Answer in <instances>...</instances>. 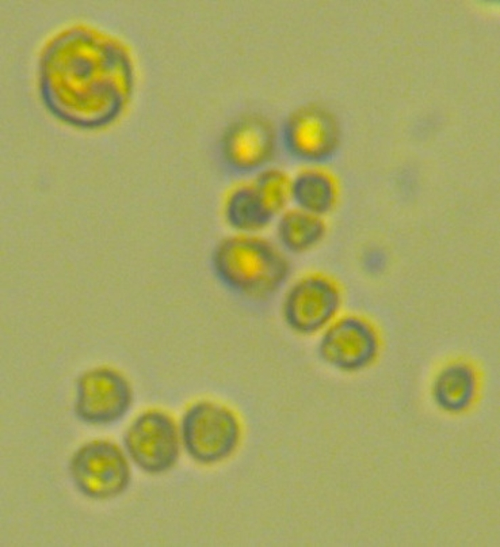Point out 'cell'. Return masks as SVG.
Wrapping results in <instances>:
<instances>
[{"label": "cell", "instance_id": "6da1fadb", "mask_svg": "<svg viewBox=\"0 0 500 547\" xmlns=\"http://www.w3.org/2000/svg\"><path fill=\"white\" fill-rule=\"evenodd\" d=\"M212 270L230 291L251 298L269 297L290 275L284 251L260 234L233 232L220 239L211 255Z\"/></svg>", "mask_w": 500, "mask_h": 547}, {"label": "cell", "instance_id": "7c38bea8", "mask_svg": "<svg viewBox=\"0 0 500 547\" xmlns=\"http://www.w3.org/2000/svg\"><path fill=\"white\" fill-rule=\"evenodd\" d=\"M338 188L333 177L316 166L299 172L290 182V199L294 207L324 217L334 208Z\"/></svg>", "mask_w": 500, "mask_h": 547}, {"label": "cell", "instance_id": "2e32d148", "mask_svg": "<svg viewBox=\"0 0 500 547\" xmlns=\"http://www.w3.org/2000/svg\"><path fill=\"white\" fill-rule=\"evenodd\" d=\"M399 189L405 194H413L417 187V179L415 177H398Z\"/></svg>", "mask_w": 500, "mask_h": 547}, {"label": "cell", "instance_id": "277c9868", "mask_svg": "<svg viewBox=\"0 0 500 547\" xmlns=\"http://www.w3.org/2000/svg\"><path fill=\"white\" fill-rule=\"evenodd\" d=\"M181 443L179 429L174 420L158 410L138 415L123 437L128 459L141 471L151 475L164 474L175 466Z\"/></svg>", "mask_w": 500, "mask_h": 547}, {"label": "cell", "instance_id": "30bf717a", "mask_svg": "<svg viewBox=\"0 0 500 547\" xmlns=\"http://www.w3.org/2000/svg\"><path fill=\"white\" fill-rule=\"evenodd\" d=\"M478 387L475 368L464 361L451 362L435 375L432 386V398L441 410L460 412L472 403Z\"/></svg>", "mask_w": 500, "mask_h": 547}, {"label": "cell", "instance_id": "9a60e30c", "mask_svg": "<svg viewBox=\"0 0 500 547\" xmlns=\"http://www.w3.org/2000/svg\"><path fill=\"white\" fill-rule=\"evenodd\" d=\"M362 264L368 273L381 274L388 267V256L385 251L381 248H371L363 254Z\"/></svg>", "mask_w": 500, "mask_h": 547}, {"label": "cell", "instance_id": "52a82bcc", "mask_svg": "<svg viewBox=\"0 0 500 547\" xmlns=\"http://www.w3.org/2000/svg\"><path fill=\"white\" fill-rule=\"evenodd\" d=\"M380 348L374 326L356 315L339 316L321 333L317 346L324 363L346 373L369 368L377 359Z\"/></svg>", "mask_w": 500, "mask_h": 547}, {"label": "cell", "instance_id": "5b68a950", "mask_svg": "<svg viewBox=\"0 0 500 547\" xmlns=\"http://www.w3.org/2000/svg\"><path fill=\"white\" fill-rule=\"evenodd\" d=\"M133 403V392L125 376L109 367L83 372L75 385L73 412L82 423L107 426L122 420Z\"/></svg>", "mask_w": 500, "mask_h": 547}, {"label": "cell", "instance_id": "7a4b0ae2", "mask_svg": "<svg viewBox=\"0 0 500 547\" xmlns=\"http://www.w3.org/2000/svg\"><path fill=\"white\" fill-rule=\"evenodd\" d=\"M238 421L228 408L211 401H198L183 412L180 427L181 442L196 462L211 465L228 458L240 437Z\"/></svg>", "mask_w": 500, "mask_h": 547}, {"label": "cell", "instance_id": "8992f818", "mask_svg": "<svg viewBox=\"0 0 500 547\" xmlns=\"http://www.w3.org/2000/svg\"><path fill=\"white\" fill-rule=\"evenodd\" d=\"M341 292L328 277L311 274L294 281L286 292L282 306L284 321L297 334L321 333L339 316Z\"/></svg>", "mask_w": 500, "mask_h": 547}, {"label": "cell", "instance_id": "8fae6325", "mask_svg": "<svg viewBox=\"0 0 500 547\" xmlns=\"http://www.w3.org/2000/svg\"><path fill=\"white\" fill-rule=\"evenodd\" d=\"M225 222L235 233L260 234L277 219L252 182L235 187L223 205Z\"/></svg>", "mask_w": 500, "mask_h": 547}, {"label": "cell", "instance_id": "3957f363", "mask_svg": "<svg viewBox=\"0 0 500 547\" xmlns=\"http://www.w3.org/2000/svg\"><path fill=\"white\" fill-rule=\"evenodd\" d=\"M68 473L77 491L93 501L117 497L131 481L127 454L105 439L92 440L79 447L70 457Z\"/></svg>", "mask_w": 500, "mask_h": 547}, {"label": "cell", "instance_id": "5bb4252c", "mask_svg": "<svg viewBox=\"0 0 500 547\" xmlns=\"http://www.w3.org/2000/svg\"><path fill=\"white\" fill-rule=\"evenodd\" d=\"M290 182L291 177L283 170L270 167L255 174L252 181L277 218L291 201Z\"/></svg>", "mask_w": 500, "mask_h": 547}, {"label": "cell", "instance_id": "9c48e42d", "mask_svg": "<svg viewBox=\"0 0 500 547\" xmlns=\"http://www.w3.org/2000/svg\"><path fill=\"white\" fill-rule=\"evenodd\" d=\"M277 145L274 127L264 118L248 116L224 132L219 145L223 164L238 174H257L268 167Z\"/></svg>", "mask_w": 500, "mask_h": 547}, {"label": "cell", "instance_id": "ba28073f", "mask_svg": "<svg viewBox=\"0 0 500 547\" xmlns=\"http://www.w3.org/2000/svg\"><path fill=\"white\" fill-rule=\"evenodd\" d=\"M282 143L294 159L310 166L330 160L340 142L337 121L319 105L298 108L286 120L281 132Z\"/></svg>", "mask_w": 500, "mask_h": 547}, {"label": "cell", "instance_id": "4fadbf2b", "mask_svg": "<svg viewBox=\"0 0 500 547\" xmlns=\"http://www.w3.org/2000/svg\"><path fill=\"white\" fill-rule=\"evenodd\" d=\"M276 221L279 246L289 253L299 254L311 251L323 241L326 234L323 217L297 207L286 209Z\"/></svg>", "mask_w": 500, "mask_h": 547}]
</instances>
